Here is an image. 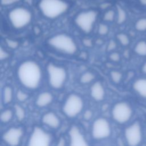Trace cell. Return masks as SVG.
<instances>
[{"label":"cell","instance_id":"cell-1","mask_svg":"<svg viewBox=\"0 0 146 146\" xmlns=\"http://www.w3.org/2000/svg\"><path fill=\"white\" fill-rule=\"evenodd\" d=\"M17 75L21 83L26 88L34 90L38 87L42 79V70L35 61L28 60L18 67Z\"/></svg>","mask_w":146,"mask_h":146},{"label":"cell","instance_id":"cell-2","mask_svg":"<svg viewBox=\"0 0 146 146\" xmlns=\"http://www.w3.org/2000/svg\"><path fill=\"white\" fill-rule=\"evenodd\" d=\"M38 7L43 16L52 19L64 14L69 5L64 0H39Z\"/></svg>","mask_w":146,"mask_h":146},{"label":"cell","instance_id":"cell-3","mask_svg":"<svg viewBox=\"0 0 146 146\" xmlns=\"http://www.w3.org/2000/svg\"><path fill=\"white\" fill-rule=\"evenodd\" d=\"M47 42L52 48L67 54H74L77 51V45L74 40L66 34L54 35L51 36Z\"/></svg>","mask_w":146,"mask_h":146},{"label":"cell","instance_id":"cell-4","mask_svg":"<svg viewBox=\"0 0 146 146\" xmlns=\"http://www.w3.org/2000/svg\"><path fill=\"white\" fill-rule=\"evenodd\" d=\"M9 21L16 29H21L27 26L31 21V11L25 7L18 6L11 9L8 14Z\"/></svg>","mask_w":146,"mask_h":146},{"label":"cell","instance_id":"cell-5","mask_svg":"<svg viewBox=\"0 0 146 146\" xmlns=\"http://www.w3.org/2000/svg\"><path fill=\"white\" fill-rule=\"evenodd\" d=\"M48 82L54 89L61 88L66 80L67 72L63 67L49 63L47 66Z\"/></svg>","mask_w":146,"mask_h":146},{"label":"cell","instance_id":"cell-6","mask_svg":"<svg viewBox=\"0 0 146 146\" xmlns=\"http://www.w3.org/2000/svg\"><path fill=\"white\" fill-rule=\"evenodd\" d=\"M83 106L84 102L82 98L77 94H72L67 98L62 110L65 115L72 118L80 113Z\"/></svg>","mask_w":146,"mask_h":146},{"label":"cell","instance_id":"cell-7","mask_svg":"<svg viewBox=\"0 0 146 146\" xmlns=\"http://www.w3.org/2000/svg\"><path fill=\"white\" fill-rule=\"evenodd\" d=\"M113 119L119 124L128 122L133 115L131 106L126 102H119L113 107L111 111Z\"/></svg>","mask_w":146,"mask_h":146},{"label":"cell","instance_id":"cell-8","mask_svg":"<svg viewBox=\"0 0 146 146\" xmlns=\"http://www.w3.org/2000/svg\"><path fill=\"white\" fill-rule=\"evenodd\" d=\"M96 11L90 10L79 13L75 17V22L78 27L86 33H89L92 30L94 25L97 19Z\"/></svg>","mask_w":146,"mask_h":146},{"label":"cell","instance_id":"cell-9","mask_svg":"<svg viewBox=\"0 0 146 146\" xmlns=\"http://www.w3.org/2000/svg\"><path fill=\"white\" fill-rule=\"evenodd\" d=\"M124 136L128 146H139L143 139L141 126L138 121H135L124 131Z\"/></svg>","mask_w":146,"mask_h":146},{"label":"cell","instance_id":"cell-10","mask_svg":"<svg viewBox=\"0 0 146 146\" xmlns=\"http://www.w3.org/2000/svg\"><path fill=\"white\" fill-rule=\"evenodd\" d=\"M92 136L96 140L108 137L111 134V128L108 121L103 117L96 119L92 126Z\"/></svg>","mask_w":146,"mask_h":146},{"label":"cell","instance_id":"cell-11","mask_svg":"<svg viewBox=\"0 0 146 146\" xmlns=\"http://www.w3.org/2000/svg\"><path fill=\"white\" fill-rule=\"evenodd\" d=\"M51 135L42 128L35 127L29 139L27 146H50Z\"/></svg>","mask_w":146,"mask_h":146},{"label":"cell","instance_id":"cell-12","mask_svg":"<svg viewBox=\"0 0 146 146\" xmlns=\"http://www.w3.org/2000/svg\"><path fill=\"white\" fill-rule=\"evenodd\" d=\"M23 130L21 127H11L2 135L3 140L10 146H18L19 144Z\"/></svg>","mask_w":146,"mask_h":146},{"label":"cell","instance_id":"cell-13","mask_svg":"<svg viewBox=\"0 0 146 146\" xmlns=\"http://www.w3.org/2000/svg\"><path fill=\"white\" fill-rule=\"evenodd\" d=\"M69 146H89L85 137L76 126H72L68 131Z\"/></svg>","mask_w":146,"mask_h":146},{"label":"cell","instance_id":"cell-14","mask_svg":"<svg viewBox=\"0 0 146 146\" xmlns=\"http://www.w3.org/2000/svg\"><path fill=\"white\" fill-rule=\"evenodd\" d=\"M132 88L139 96L146 99V76L143 75L136 78L133 82Z\"/></svg>","mask_w":146,"mask_h":146},{"label":"cell","instance_id":"cell-15","mask_svg":"<svg viewBox=\"0 0 146 146\" xmlns=\"http://www.w3.org/2000/svg\"><path fill=\"white\" fill-rule=\"evenodd\" d=\"M42 121L44 124L52 129H57L60 125V119L55 113L52 112L45 113L42 117Z\"/></svg>","mask_w":146,"mask_h":146},{"label":"cell","instance_id":"cell-16","mask_svg":"<svg viewBox=\"0 0 146 146\" xmlns=\"http://www.w3.org/2000/svg\"><path fill=\"white\" fill-rule=\"evenodd\" d=\"M90 94L91 97L96 101L102 100L105 95V91L102 84L100 82L94 83L91 87Z\"/></svg>","mask_w":146,"mask_h":146},{"label":"cell","instance_id":"cell-17","mask_svg":"<svg viewBox=\"0 0 146 146\" xmlns=\"http://www.w3.org/2000/svg\"><path fill=\"white\" fill-rule=\"evenodd\" d=\"M53 100V96L51 93L45 91L40 93L36 100V105L39 107H44L50 104Z\"/></svg>","mask_w":146,"mask_h":146},{"label":"cell","instance_id":"cell-18","mask_svg":"<svg viewBox=\"0 0 146 146\" xmlns=\"http://www.w3.org/2000/svg\"><path fill=\"white\" fill-rule=\"evenodd\" d=\"M133 51L137 56L146 58V39L139 40L133 47Z\"/></svg>","mask_w":146,"mask_h":146},{"label":"cell","instance_id":"cell-19","mask_svg":"<svg viewBox=\"0 0 146 146\" xmlns=\"http://www.w3.org/2000/svg\"><path fill=\"white\" fill-rule=\"evenodd\" d=\"M13 91L10 86H5L2 91V101L4 104L10 103L13 99Z\"/></svg>","mask_w":146,"mask_h":146},{"label":"cell","instance_id":"cell-20","mask_svg":"<svg viewBox=\"0 0 146 146\" xmlns=\"http://www.w3.org/2000/svg\"><path fill=\"white\" fill-rule=\"evenodd\" d=\"M134 27L138 32H146V17H143L137 19L134 24Z\"/></svg>","mask_w":146,"mask_h":146},{"label":"cell","instance_id":"cell-21","mask_svg":"<svg viewBox=\"0 0 146 146\" xmlns=\"http://www.w3.org/2000/svg\"><path fill=\"white\" fill-rule=\"evenodd\" d=\"M117 23L119 25L123 24L125 22L127 18V13L124 9L117 5Z\"/></svg>","mask_w":146,"mask_h":146},{"label":"cell","instance_id":"cell-22","mask_svg":"<svg viewBox=\"0 0 146 146\" xmlns=\"http://www.w3.org/2000/svg\"><path fill=\"white\" fill-rule=\"evenodd\" d=\"M13 116V112L10 109H7L1 112V121L2 123H6L10 121Z\"/></svg>","mask_w":146,"mask_h":146},{"label":"cell","instance_id":"cell-23","mask_svg":"<svg viewBox=\"0 0 146 146\" xmlns=\"http://www.w3.org/2000/svg\"><path fill=\"white\" fill-rule=\"evenodd\" d=\"M14 110H15V114L16 115V117L19 121H22L26 115L25 111L23 107L20 106L19 105L16 104L14 106Z\"/></svg>","mask_w":146,"mask_h":146},{"label":"cell","instance_id":"cell-24","mask_svg":"<svg viewBox=\"0 0 146 146\" xmlns=\"http://www.w3.org/2000/svg\"><path fill=\"white\" fill-rule=\"evenodd\" d=\"M95 79V75L91 72L84 73L80 78V81L83 84H87L91 82Z\"/></svg>","mask_w":146,"mask_h":146},{"label":"cell","instance_id":"cell-25","mask_svg":"<svg viewBox=\"0 0 146 146\" xmlns=\"http://www.w3.org/2000/svg\"><path fill=\"white\" fill-rule=\"evenodd\" d=\"M119 43L123 46H127L130 43L129 37L125 33H119L116 36Z\"/></svg>","mask_w":146,"mask_h":146},{"label":"cell","instance_id":"cell-26","mask_svg":"<svg viewBox=\"0 0 146 146\" xmlns=\"http://www.w3.org/2000/svg\"><path fill=\"white\" fill-rule=\"evenodd\" d=\"M110 76L112 81L116 83H119L120 82L123 75L118 71H112L110 73Z\"/></svg>","mask_w":146,"mask_h":146},{"label":"cell","instance_id":"cell-27","mask_svg":"<svg viewBox=\"0 0 146 146\" xmlns=\"http://www.w3.org/2000/svg\"><path fill=\"white\" fill-rule=\"evenodd\" d=\"M115 15V13L113 10H108L104 13L103 15V19L106 21L111 22L113 20Z\"/></svg>","mask_w":146,"mask_h":146},{"label":"cell","instance_id":"cell-28","mask_svg":"<svg viewBox=\"0 0 146 146\" xmlns=\"http://www.w3.org/2000/svg\"><path fill=\"white\" fill-rule=\"evenodd\" d=\"M16 97L18 100H19V102H25L28 99L29 95L27 94H26L24 91L19 90H18L17 92Z\"/></svg>","mask_w":146,"mask_h":146},{"label":"cell","instance_id":"cell-29","mask_svg":"<svg viewBox=\"0 0 146 146\" xmlns=\"http://www.w3.org/2000/svg\"><path fill=\"white\" fill-rule=\"evenodd\" d=\"M108 31H109L108 27L104 23H101L99 25L98 27V33L100 35H106L108 33Z\"/></svg>","mask_w":146,"mask_h":146},{"label":"cell","instance_id":"cell-30","mask_svg":"<svg viewBox=\"0 0 146 146\" xmlns=\"http://www.w3.org/2000/svg\"><path fill=\"white\" fill-rule=\"evenodd\" d=\"M6 43L7 46L11 48V49H15L18 46V42L16 40L11 39H6Z\"/></svg>","mask_w":146,"mask_h":146},{"label":"cell","instance_id":"cell-31","mask_svg":"<svg viewBox=\"0 0 146 146\" xmlns=\"http://www.w3.org/2000/svg\"><path fill=\"white\" fill-rule=\"evenodd\" d=\"M21 0H1L2 6H7L19 2Z\"/></svg>","mask_w":146,"mask_h":146},{"label":"cell","instance_id":"cell-32","mask_svg":"<svg viewBox=\"0 0 146 146\" xmlns=\"http://www.w3.org/2000/svg\"><path fill=\"white\" fill-rule=\"evenodd\" d=\"M110 58L112 61L117 62L120 60V55L118 52H113L110 55Z\"/></svg>","mask_w":146,"mask_h":146},{"label":"cell","instance_id":"cell-33","mask_svg":"<svg viewBox=\"0 0 146 146\" xmlns=\"http://www.w3.org/2000/svg\"><path fill=\"white\" fill-rule=\"evenodd\" d=\"M9 57V54L7 52L4 50L2 47L0 48V59L1 60H5Z\"/></svg>","mask_w":146,"mask_h":146},{"label":"cell","instance_id":"cell-34","mask_svg":"<svg viewBox=\"0 0 146 146\" xmlns=\"http://www.w3.org/2000/svg\"><path fill=\"white\" fill-rule=\"evenodd\" d=\"M93 116V112L92 111L88 110L86 111L83 114V118L86 120H90Z\"/></svg>","mask_w":146,"mask_h":146},{"label":"cell","instance_id":"cell-35","mask_svg":"<svg viewBox=\"0 0 146 146\" xmlns=\"http://www.w3.org/2000/svg\"><path fill=\"white\" fill-rule=\"evenodd\" d=\"M116 42L113 40H110L107 46V50L108 51H112V50H113L115 48H116Z\"/></svg>","mask_w":146,"mask_h":146},{"label":"cell","instance_id":"cell-36","mask_svg":"<svg viewBox=\"0 0 146 146\" xmlns=\"http://www.w3.org/2000/svg\"><path fill=\"white\" fill-rule=\"evenodd\" d=\"M82 42H83V44L87 47H92V41L91 40V39L89 38H85L83 40Z\"/></svg>","mask_w":146,"mask_h":146},{"label":"cell","instance_id":"cell-37","mask_svg":"<svg viewBox=\"0 0 146 146\" xmlns=\"http://www.w3.org/2000/svg\"><path fill=\"white\" fill-rule=\"evenodd\" d=\"M140 72L143 76H146V60L141 64L140 67Z\"/></svg>","mask_w":146,"mask_h":146},{"label":"cell","instance_id":"cell-38","mask_svg":"<svg viewBox=\"0 0 146 146\" xmlns=\"http://www.w3.org/2000/svg\"><path fill=\"white\" fill-rule=\"evenodd\" d=\"M56 146H66V142L65 139L63 137H61L59 139Z\"/></svg>","mask_w":146,"mask_h":146},{"label":"cell","instance_id":"cell-39","mask_svg":"<svg viewBox=\"0 0 146 146\" xmlns=\"http://www.w3.org/2000/svg\"><path fill=\"white\" fill-rule=\"evenodd\" d=\"M138 1L141 5L146 7V0H138Z\"/></svg>","mask_w":146,"mask_h":146},{"label":"cell","instance_id":"cell-40","mask_svg":"<svg viewBox=\"0 0 146 146\" xmlns=\"http://www.w3.org/2000/svg\"><path fill=\"white\" fill-rule=\"evenodd\" d=\"M145 135H146V129H145Z\"/></svg>","mask_w":146,"mask_h":146}]
</instances>
